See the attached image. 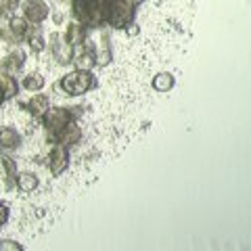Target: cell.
<instances>
[{
    "label": "cell",
    "mask_w": 251,
    "mask_h": 251,
    "mask_svg": "<svg viewBox=\"0 0 251 251\" xmlns=\"http://www.w3.org/2000/svg\"><path fill=\"white\" fill-rule=\"evenodd\" d=\"M17 2H19V0H6V4H9V6H15Z\"/></svg>",
    "instance_id": "obj_25"
},
{
    "label": "cell",
    "mask_w": 251,
    "mask_h": 251,
    "mask_svg": "<svg viewBox=\"0 0 251 251\" xmlns=\"http://www.w3.org/2000/svg\"><path fill=\"white\" fill-rule=\"evenodd\" d=\"M75 19L86 27H100L107 23L109 0H74Z\"/></svg>",
    "instance_id": "obj_1"
},
{
    "label": "cell",
    "mask_w": 251,
    "mask_h": 251,
    "mask_svg": "<svg viewBox=\"0 0 251 251\" xmlns=\"http://www.w3.org/2000/svg\"><path fill=\"white\" fill-rule=\"evenodd\" d=\"M54 136H57V145H63V147H74V145H77V143L82 140L84 132H82V128H80L77 124L69 122L67 126H63V128H61L59 132H54Z\"/></svg>",
    "instance_id": "obj_7"
},
{
    "label": "cell",
    "mask_w": 251,
    "mask_h": 251,
    "mask_svg": "<svg viewBox=\"0 0 251 251\" xmlns=\"http://www.w3.org/2000/svg\"><path fill=\"white\" fill-rule=\"evenodd\" d=\"M126 4H130V6H138V4H143L145 0H124Z\"/></svg>",
    "instance_id": "obj_24"
},
{
    "label": "cell",
    "mask_w": 251,
    "mask_h": 251,
    "mask_svg": "<svg viewBox=\"0 0 251 251\" xmlns=\"http://www.w3.org/2000/svg\"><path fill=\"white\" fill-rule=\"evenodd\" d=\"M2 103H4V94H2V90H0V107H2Z\"/></svg>",
    "instance_id": "obj_26"
},
{
    "label": "cell",
    "mask_w": 251,
    "mask_h": 251,
    "mask_svg": "<svg viewBox=\"0 0 251 251\" xmlns=\"http://www.w3.org/2000/svg\"><path fill=\"white\" fill-rule=\"evenodd\" d=\"M23 13H25V21L31 23V25H40L42 21L49 19L50 15V9L44 0H29L23 6Z\"/></svg>",
    "instance_id": "obj_5"
},
{
    "label": "cell",
    "mask_w": 251,
    "mask_h": 251,
    "mask_svg": "<svg viewBox=\"0 0 251 251\" xmlns=\"http://www.w3.org/2000/svg\"><path fill=\"white\" fill-rule=\"evenodd\" d=\"M74 46L65 42V38H59L54 36V42H52V54L54 59H57L59 63H69L74 59Z\"/></svg>",
    "instance_id": "obj_8"
},
{
    "label": "cell",
    "mask_w": 251,
    "mask_h": 251,
    "mask_svg": "<svg viewBox=\"0 0 251 251\" xmlns=\"http://www.w3.org/2000/svg\"><path fill=\"white\" fill-rule=\"evenodd\" d=\"M69 166V153H67V147L63 145H57L50 151V157H49V170L52 176H61L63 172L67 170Z\"/></svg>",
    "instance_id": "obj_6"
},
{
    "label": "cell",
    "mask_w": 251,
    "mask_h": 251,
    "mask_svg": "<svg viewBox=\"0 0 251 251\" xmlns=\"http://www.w3.org/2000/svg\"><path fill=\"white\" fill-rule=\"evenodd\" d=\"M153 88L157 92H170L174 88V75L168 74V72H161L153 77Z\"/></svg>",
    "instance_id": "obj_14"
},
{
    "label": "cell",
    "mask_w": 251,
    "mask_h": 251,
    "mask_svg": "<svg viewBox=\"0 0 251 251\" xmlns=\"http://www.w3.org/2000/svg\"><path fill=\"white\" fill-rule=\"evenodd\" d=\"M0 90H2V94H4V100L17 97L19 84H17V80H15L13 74H9V72H6V74H0Z\"/></svg>",
    "instance_id": "obj_12"
},
{
    "label": "cell",
    "mask_w": 251,
    "mask_h": 251,
    "mask_svg": "<svg viewBox=\"0 0 251 251\" xmlns=\"http://www.w3.org/2000/svg\"><path fill=\"white\" fill-rule=\"evenodd\" d=\"M40 120H42V126L49 132H59L63 126H67L72 122V111H69V109H63V107H49Z\"/></svg>",
    "instance_id": "obj_4"
},
{
    "label": "cell",
    "mask_w": 251,
    "mask_h": 251,
    "mask_svg": "<svg viewBox=\"0 0 251 251\" xmlns=\"http://www.w3.org/2000/svg\"><path fill=\"white\" fill-rule=\"evenodd\" d=\"M94 61H97V65H100V67L109 65V61H111V50H109L107 44H103V46L99 44L97 52H94Z\"/></svg>",
    "instance_id": "obj_19"
},
{
    "label": "cell",
    "mask_w": 251,
    "mask_h": 251,
    "mask_svg": "<svg viewBox=\"0 0 251 251\" xmlns=\"http://www.w3.org/2000/svg\"><path fill=\"white\" fill-rule=\"evenodd\" d=\"M72 61L75 63V69H84V72H90V69L97 65V61H94V52H92V50L77 52Z\"/></svg>",
    "instance_id": "obj_15"
},
{
    "label": "cell",
    "mask_w": 251,
    "mask_h": 251,
    "mask_svg": "<svg viewBox=\"0 0 251 251\" xmlns=\"http://www.w3.org/2000/svg\"><path fill=\"white\" fill-rule=\"evenodd\" d=\"M23 245H19L17 241H11V239H4L0 241V251H21Z\"/></svg>",
    "instance_id": "obj_22"
},
{
    "label": "cell",
    "mask_w": 251,
    "mask_h": 251,
    "mask_svg": "<svg viewBox=\"0 0 251 251\" xmlns=\"http://www.w3.org/2000/svg\"><path fill=\"white\" fill-rule=\"evenodd\" d=\"M9 27H11V31L17 38H21V36H27L29 34V25H27V21H25V17H11L9 19Z\"/></svg>",
    "instance_id": "obj_16"
},
{
    "label": "cell",
    "mask_w": 251,
    "mask_h": 251,
    "mask_svg": "<svg viewBox=\"0 0 251 251\" xmlns=\"http://www.w3.org/2000/svg\"><path fill=\"white\" fill-rule=\"evenodd\" d=\"M23 61H25V54H23L21 49H17V50H13L9 54V59L4 61V65H6V69H9V74H15L23 65Z\"/></svg>",
    "instance_id": "obj_17"
},
{
    "label": "cell",
    "mask_w": 251,
    "mask_h": 251,
    "mask_svg": "<svg viewBox=\"0 0 251 251\" xmlns=\"http://www.w3.org/2000/svg\"><path fill=\"white\" fill-rule=\"evenodd\" d=\"M49 107H50V100H49L46 94H34V97L29 99V103H27V111H29V115H34V117H42Z\"/></svg>",
    "instance_id": "obj_10"
},
{
    "label": "cell",
    "mask_w": 251,
    "mask_h": 251,
    "mask_svg": "<svg viewBox=\"0 0 251 251\" xmlns=\"http://www.w3.org/2000/svg\"><path fill=\"white\" fill-rule=\"evenodd\" d=\"M65 42L67 44H72V46H77V44H82L84 42V38H86V25H82L80 21H74V23H69L67 25V31H65Z\"/></svg>",
    "instance_id": "obj_9"
},
{
    "label": "cell",
    "mask_w": 251,
    "mask_h": 251,
    "mask_svg": "<svg viewBox=\"0 0 251 251\" xmlns=\"http://www.w3.org/2000/svg\"><path fill=\"white\" fill-rule=\"evenodd\" d=\"M15 182H17V188L21 193H34L38 188V176L31 172H21L15 176Z\"/></svg>",
    "instance_id": "obj_13"
},
{
    "label": "cell",
    "mask_w": 251,
    "mask_h": 251,
    "mask_svg": "<svg viewBox=\"0 0 251 251\" xmlns=\"http://www.w3.org/2000/svg\"><path fill=\"white\" fill-rule=\"evenodd\" d=\"M107 21L111 23L115 29H126L134 23V6L126 4L124 0H109V13Z\"/></svg>",
    "instance_id": "obj_3"
},
{
    "label": "cell",
    "mask_w": 251,
    "mask_h": 251,
    "mask_svg": "<svg viewBox=\"0 0 251 251\" xmlns=\"http://www.w3.org/2000/svg\"><path fill=\"white\" fill-rule=\"evenodd\" d=\"M6 220H9V209H6V205H2V203H0V226H2Z\"/></svg>",
    "instance_id": "obj_23"
},
{
    "label": "cell",
    "mask_w": 251,
    "mask_h": 251,
    "mask_svg": "<svg viewBox=\"0 0 251 251\" xmlns=\"http://www.w3.org/2000/svg\"><path fill=\"white\" fill-rule=\"evenodd\" d=\"M29 49L34 52H42L46 49V42L40 34H29Z\"/></svg>",
    "instance_id": "obj_21"
},
{
    "label": "cell",
    "mask_w": 251,
    "mask_h": 251,
    "mask_svg": "<svg viewBox=\"0 0 251 251\" xmlns=\"http://www.w3.org/2000/svg\"><path fill=\"white\" fill-rule=\"evenodd\" d=\"M44 77L40 74H29L25 75V80H23V88L29 90V92H38V90H42L44 88Z\"/></svg>",
    "instance_id": "obj_18"
},
{
    "label": "cell",
    "mask_w": 251,
    "mask_h": 251,
    "mask_svg": "<svg viewBox=\"0 0 251 251\" xmlns=\"http://www.w3.org/2000/svg\"><path fill=\"white\" fill-rule=\"evenodd\" d=\"M0 168H4L6 178L15 180V176H17V166H15V161L11 159V157H0Z\"/></svg>",
    "instance_id": "obj_20"
},
{
    "label": "cell",
    "mask_w": 251,
    "mask_h": 251,
    "mask_svg": "<svg viewBox=\"0 0 251 251\" xmlns=\"http://www.w3.org/2000/svg\"><path fill=\"white\" fill-rule=\"evenodd\" d=\"M59 86L69 97H80V94H86L90 88H94V75L90 72H84V69H75V72L63 75Z\"/></svg>",
    "instance_id": "obj_2"
},
{
    "label": "cell",
    "mask_w": 251,
    "mask_h": 251,
    "mask_svg": "<svg viewBox=\"0 0 251 251\" xmlns=\"http://www.w3.org/2000/svg\"><path fill=\"white\" fill-rule=\"evenodd\" d=\"M21 143V134L15 128H11V126H6V128H0V147L2 149H15L19 147Z\"/></svg>",
    "instance_id": "obj_11"
}]
</instances>
